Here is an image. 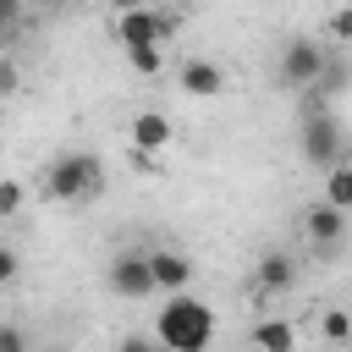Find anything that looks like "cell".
<instances>
[{
	"instance_id": "8992f818",
	"label": "cell",
	"mask_w": 352,
	"mask_h": 352,
	"mask_svg": "<svg viewBox=\"0 0 352 352\" xmlns=\"http://www.w3.org/2000/svg\"><path fill=\"white\" fill-rule=\"evenodd\" d=\"M346 226H352V214H346L341 204H330V198H319V204L302 209V242H308L314 253H336V248L346 242Z\"/></svg>"
},
{
	"instance_id": "e0dca14e",
	"label": "cell",
	"mask_w": 352,
	"mask_h": 352,
	"mask_svg": "<svg viewBox=\"0 0 352 352\" xmlns=\"http://www.w3.org/2000/svg\"><path fill=\"white\" fill-rule=\"evenodd\" d=\"M324 38H330V44H352V0H341V6L324 16Z\"/></svg>"
},
{
	"instance_id": "ba28073f",
	"label": "cell",
	"mask_w": 352,
	"mask_h": 352,
	"mask_svg": "<svg viewBox=\"0 0 352 352\" xmlns=\"http://www.w3.org/2000/svg\"><path fill=\"white\" fill-rule=\"evenodd\" d=\"M292 286H297V258H292L286 248L258 253V264H253V292H258V297H286Z\"/></svg>"
},
{
	"instance_id": "7c38bea8",
	"label": "cell",
	"mask_w": 352,
	"mask_h": 352,
	"mask_svg": "<svg viewBox=\"0 0 352 352\" xmlns=\"http://www.w3.org/2000/svg\"><path fill=\"white\" fill-rule=\"evenodd\" d=\"M248 341L264 346V352H297V346H302V330H297L292 319H258V324L248 330Z\"/></svg>"
},
{
	"instance_id": "277c9868",
	"label": "cell",
	"mask_w": 352,
	"mask_h": 352,
	"mask_svg": "<svg viewBox=\"0 0 352 352\" xmlns=\"http://www.w3.org/2000/svg\"><path fill=\"white\" fill-rule=\"evenodd\" d=\"M324 66H330V50H324L319 38H308V33L286 38V44H280V60H275L280 82H286V88H297V94H308V88L324 77Z\"/></svg>"
},
{
	"instance_id": "44dd1931",
	"label": "cell",
	"mask_w": 352,
	"mask_h": 352,
	"mask_svg": "<svg viewBox=\"0 0 352 352\" xmlns=\"http://www.w3.org/2000/svg\"><path fill=\"white\" fill-rule=\"evenodd\" d=\"M132 6H154V0H116V11H132Z\"/></svg>"
},
{
	"instance_id": "9a60e30c",
	"label": "cell",
	"mask_w": 352,
	"mask_h": 352,
	"mask_svg": "<svg viewBox=\"0 0 352 352\" xmlns=\"http://www.w3.org/2000/svg\"><path fill=\"white\" fill-rule=\"evenodd\" d=\"M126 66H132L138 77H160V72H165V44H132V50H126Z\"/></svg>"
},
{
	"instance_id": "6da1fadb",
	"label": "cell",
	"mask_w": 352,
	"mask_h": 352,
	"mask_svg": "<svg viewBox=\"0 0 352 352\" xmlns=\"http://www.w3.org/2000/svg\"><path fill=\"white\" fill-rule=\"evenodd\" d=\"M154 341L165 352H204L214 341V308L192 292H170L165 308L154 314Z\"/></svg>"
},
{
	"instance_id": "ffe728a7",
	"label": "cell",
	"mask_w": 352,
	"mask_h": 352,
	"mask_svg": "<svg viewBox=\"0 0 352 352\" xmlns=\"http://www.w3.org/2000/svg\"><path fill=\"white\" fill-rule=\"evenodd\" d=\"M16 275V248H0V286Z\"/></svg>"
},
{
	"instance_id": "8fae6325",
	"label": "cell",
	"mask_w": 352,
	"mask_h": 352,
	"mask_svg": "<svg viewBox=\"0 0 352 352\" xmlns=\"http://www.w3.org/2000/svg\"><path fill=\"white\" fill-rule=\"evenodd\" d=\"M148 264H154V286H160L165 297L192 286V258H187V253H176V248H148Z\"/></svg>"
},
{
	"instance_id": "30bf717a",
	"label": "cell",
	"mask_w": 352,
	"mask_h": 352,
	"mask_svg": "<svg viewBox=\"0 0 352 352\" xmlns=\"http://www.w3.org/2000/svg\"><path fill=\"white\" fill-rule=\"evenodd\" d=\"M126 138H132V148H143V154H165V148L176 143V121H170L165 110H138V116L126 121Z\"/></svg>"
},
{
	"instance_id": "5bb4252c",
	"label": "cell",
	"mask_w": 352,
	"mask_h": 352,
	"mask_svg": "<svg viewBox=\"0 0 352 352\" xmlns=\"http://www.w3.org/2000/svg\"><path fill=\"white\" fill-rule=\"evenodd\" d=\"M324 198H330V204H341V209L352 214V160H346V154L324 170Z\"/></svg>"
},
{
	"instance_id": "52a82bcc",
	"label": "cell",
	"mask_w": 352,
	"mask_h": 352,
	"mask_svg": "<svg viewBox=\"0 0 352 352\" xmlns=\"http://www.w3.org/2000/svg\"><path fill=\"white\" fill-rule=\"evenodd\" d=\"M170 33H176V16L154 11V6H132V11L116 16V44L121 50H132V44H170Z\"/></svg>"
},
{
	"instance_id": "9c48e42d",
	"label": "cell",
	"mask_w": 352,
	"mask_h": 352,
	"mask_svg": "<svg viewBox=\"0 0 352 352\" xmlns=\"http://www.w3.org/2000/svg\"><path fill=\"white\" fill-rule=\"evenodd\" d=\"M176 88L187 99H214V94H226V66L209 60V55H192V60L176 66Z\"/></svg>"
},
{
	"instance_id": "7a4b0ae2",
	"label": "cell",
	"mask_w": 352,
	"mask_h": 352,
	"mask_svg": "<svg viewBox=\"0 0 352 352\" xmlns=\"http://www.w3.org/2000/svg\"><path fill=\"white\" fill-rule=\"evenodd\" d=\"M99 187H104V160L88 148H66L44 170V192L55 204H88V198H99Z\"/></svg>"
},
{
	"instance_id": "ac0fdd59",
	"label": "cell",
	"mask_w": 352,
	"mask_h": 352,
	"mask_svg": "<svg viewBox=\"0 0 352 352\" xmlns=\"http://www.w3.org/2000/svg\"><path fill=\"white\" fill-rule=\"evenodd\" d=\"M16 209H22V182L11 176V182L0 187V220H16Z\"/></svg>"
},
{
	"instance_id": "5b68a950",
	"label": "cell",
	"mask_w": 352,
	"mask_h": 352,
	"mask_svg": "<svg viewBox=\"0 0 352 352\" xmlns=\"http://www.w3.org/2000/svg\"><path fill=\"white\" fill-rule=\"evenodd\" d=\"M104 286H110L121 302H143V297L160 292V286H154V264H148V253H138V248H126V253H116V258L104 264Z\"/></svg>"
},
{
	"instance_id": "d6986e66",
	"label": "cell",
	"mask_w": 352,
	"mask_h": 352,
	"mask_svg": "<svg viewBox=\"0 0 352 352\" xmlns=\"http://www.w3.org/2000/svg\"><path fill=\"white\" fill-rule=\"evenodd\" d=\"M0 16H6V38H16V22H22V0H0Z\"/></svg>"
},
{
	"instance_id": "3957f363",
	"label": "cell",
	"mask_w": 352,
	"mask_h": 352,
	"mask_svg": "<svg viewBox=\"0 0 352 352\" xmlns=\"http://www.w3.org/2000/svg\"><path fill=\"white\" fill-rule=\"evenodd\" d=\"M297 154L314 170H330L346 148H341V121L330 116V99H302V121H297Z\"/></svg>"
},
{
	"instance_id": "4fadbf2b",
	"label": "cell",
	"mask_w": 352,
	"mask_h": 352,
	"mask_svg": "<svg viewBox=\"0 0 352 352\" xmlns=\"http://www.w3.org/2000/svg\"><path fill=\"white\" fill-rule=\"evenodd\" d=\"M319 341L324 346H352V308H319Z\"/></svg>"
},
{
	"instance_id": "2e32d148",
	"label": "cell",
	"mask_w": 352,
	"mask_h": 352,
	"mask_svg": "<svg viewBox=\"0 0 352 352\" xmlns=\"http://www.w3.org/2000/svg\"><path fill=\"white\" fill-rule=\"evenodd\" d=\"M346 77H352V72H346V60H336V55H330V66H324V77H319V82H314V88H308L302 99H336V94L346 88Z\"/></svg>"
}]
</instances>
